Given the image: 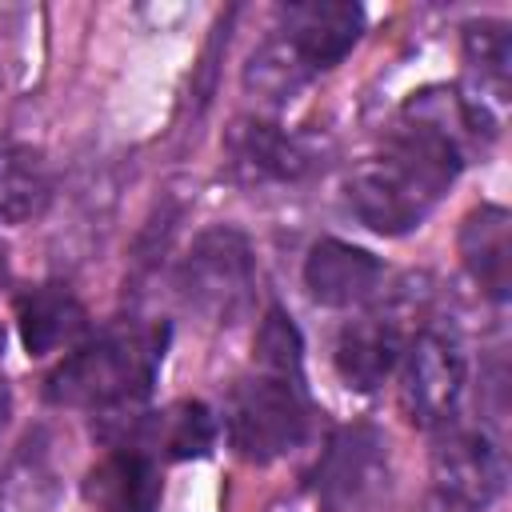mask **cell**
<instances>
[{
  "mask_svg": "<svg viewBox=\"0 0 512 512\" xmlns=\"http://www.w3.org/2000/svg\"><path fill=\"white\" fill-rule=\"evenodd\" d=\"M256 368L260 372H276V376H292V380H304V344H300V332L292 324V316L284 308H268L260 328H256Z\"/></svg>",
  "mask_w": 512,
  "mask_h": 512,
  "instance_id": "obj_16",
  "label": "cell"
},
{
  "mask_svg": "<svg viewBox=\"0 0 512 512\" xmlns=\"http://www.w3.org/2000/svg\"><path fill=\"white\" fill-rule=\"evenodd\" d=\"M16 328L28 356H48L60 348H76L88 328L84 304L64 284H36L16 296Z\"/></svg>",
  "mask_w": 512,
  "mask_h": 512,
  "instance_id": "obj_12",
  "label": "cell"
},
{
  "mask_svg": "<svg viewBox=\"0 0 512 512\" xmlns=\"http://www.w3.org/2000/svg\"><path fill=\"white\" fill-rule=\"evenodd\" d=\"M384 264L348 240H316L304 260V288L324 308H356L380 292Z\"/></svg>",
  "mask_w": 512,
  "mask_h": 512,
  "instance_id": "obj_7",
  "label": "cell"
},
{
  "mask_svg": "<svg viewBox=\"0 0 512 512\" xmlns=\"http://www.w3.org/2000/svg\"><path fill=\"white\" fill-rule=\"evenodd\" d=\"M228 156L244 184H292L312 168L308 144L264 120H236L228 128Z\"/></svg>",
  "mask_w": 512,
  "mask_h": 512,
  "instance_id": "obj_10",
  "label": "cell"
},
{
  "mask_svg": "<svg viewBox=\"0 0 512 512\" xmlns=\"http://www.w3.org/2000/svg\"><path fill=\"white\" fill-rule=\"evenodd\" d=\"M84 500L96 512H156L160 468L144 452L108 448V456L92 464L84 476Z\"/></svg>",
  "mask_w": 512,
  "mask_h": 512,
  "instance_id": "obj_11",
  "label": "cell"
},
{
  "mask_svg": "<svg viewBox=\"0 0 512 512\" xmlns=\"http://www.w3.org/2000/svg\"><path fill=\"white\" fill-rule=\"evenodd\" d=\"M316 72L308 68V60L296 52V44L276 28V36H268L244 64V88L260 100L284 104L292 100Z\"/></svg>",
  "mask_w": 512,
  "mask_h": 512,
  "instance_id": "obj_15",
  "label": "cell"
},
{
  "mask_svg": "<svg viewBox=\"0 0 512 512\" xmlns=\"http://www.w3.org/2000/svg\"><path fill=\"white\" fill-rule=\"evenodd\" d=\"M428 512H464V508H456V504H448V500H440V496H436V504H432Z\"/></svg>",
  "mask_w": 512,
  "mask_h": 512,
  "instance_id": "obj_18",
  "label": "cell"
},
{
  "mask_svg": "<svg viewBox=\"0 0 512 512\" xmlns=\"http://www.w3.org/2000/svg\"><path fill=\"white\" fill-rule=\"evenodd\" d=\"M224 432H228V444L252 464H268L292 452L308 432L304 380L256 368L232 388L224 408Z\"/></svg>",
  "mask_w": 512,
  "mask_h": 512,
  "instance_id": "obj_2",
  "label": "cell"
},
{
  "mask_svg": "<svg viewBox=\"0 0 512 512\" xmlns=\"http://www.w3.org/2000/svg\"><path fill=\"white\" fill-rule=\"evenodd\" d=\"M8 416H12V392H8V380L0 376V432H4Z\"/></svg>",
  "mask_w": 512,
  "mask_h": 512,
  "instance_id": "obj_17",
  "label": "cell"
},
{
  "mask_svg": "<svg viewBox=\"0 0 512 512\" xmlns=\"http://www.w3.org/2000/svg\"><path fill=\"white\" fill-rule=\"evenodd\" d=\"M432 480H436L440 500H448L464 512H476L500 496L504 456L488 432L448 424V428H440L436 448H432Z\"/></svg>",
  "mask_w": 512,
  "mask_h": 512,
  "instance_id": "obj_6",
  "label": "cell"
},
{
  "mask_svg": "<svg viewBox=\"0 0 512 512\" xmlns=\"http://www.w3.org/2000/svg\"><path fill=\"white\" fill-rule=\"evenodd\" d=\"M460 260L468 276L492 300H504L512 288V216L500 204H480L460 224Z\"/></svg>",
  "mask_w": 512,
  "mask_h": 512,
  "instance_id": "obj_13",
  "label": "cell"
},
{
  "mask_svg": "<svg viewBox=\"0 0 512 512\" xmlns=\"http://www.w3.org/2000/svg\"><path fill=\"white\" fill-rule=\"evenodd\" d=\"M4 276H8V252H4V244H0V284H4Z\"/></svg>",
  "mask_w": 512,
  "mask_h": 512,
  "instance_id": "obj_19",
  "label": "cell"
},
{
  "mask_svg": "<svg viewBox=\"0 0 512 512\" xmlns=\"http://www.w3.org/2000/svg\"><path fill=\"white\" fill-rule=\"evenodd\" d=\"M312 492L324 512H384L392 500L388 440L372 424L340 428L316 460Z\"/></svg>",
  "mask_w": 512,
  "mask_h": 512,
  "instance_id": "obj_4",
  "label": "cell"
},
{
  "mask_svg": "<svg viewBox=\"0 0 512 512\" xmlns=\"http://www.w3.org/2000/svg\"><path fill=\"white\" fill-rule=\"evenodd\" d=\"M404 328L396 320V312H368L352 324L340 328L336 336V372L348 388L356 392H376L400 364L404 352Z\"/></svg>",
  "mask_w": 512,
  "mask_h": 512,
  "instance_id": "obj_9",
  "label": "cell"
},
{
  "mask_svg": "<svg viewBox=\"0 0 512 512\" xmlns=\"http://www.w3.org/2000/svg\"><path fill=\"white\" fill-rule=\"evenodd\" d=\"M52 200V172L40 148L0 144V224H28Z\"/></svg>",
  "mask_w": 512,
  "mask_h": 512,
  "instance_id": "obj_14",
  "label": "cell"
},
{
  "mask_svg": "<svg viewBox=\"0 0 512 512\" xmlns=\"http://www.w3.org/2000/svg\"><path fill=\"white\" fill-rule=\"evenodd\" d=\"M176 288L200 320L236 324L256 300V260L244 232L224 224L200 232L176 268Z\"/></svg>",
  "mask_w": 512,
  "mask_h": 512,
  "instance_id": "obj_3",
  "label": "cell"
},
{
  "mask_svg": "<svg viewBox=\"0 0 512 512\" xmlns=\"http://www.w3.org/2000/svg\"><path fill=\"white\" fill-rule=\"evenodd\" d=\"M280 16H284L280 32L296 44V52L308 60L316 76L340 64L364 32V8L348 0H304V4H288Z\"/></svg>",
  "mask_w": 512,
  "mask_h": 512,
  "instance_id": "obj_8",
  "label": "cell"
},
{
  "mask_svg": "<svg viewBox=\"0 0 512 512\" xmlns=\"http://www.w3.org/2000/svg\"><path fill=\"white\" fill-rule=\"evenodd\" d=\"M400 408L420 428L456 424V408L468 388V360L456 336L420 328L400 352Z\"/></svg>",
  "mask_w": 512,
  "mask_h": 512,
  "instance_id": "obj_5",
  "label": "cell"
},
{
  "mask_svg": "<svg viewBox=\"0 0 512 512\" xmlns=\"http://www.w3.org/2000/svg\"><path fill=\"white\" fill-rule=\"evenodd\" d=\"M164 328L152 324H108L92 340L76 344L48 376V400L68 408L116 412L148 400L156 368L164 360Z\"/></svg>",
  "mask_w": 512,
  "mask_h": 512,
  "instance_id": "obj_1",
  "label": "cell"
}]
</instances>
